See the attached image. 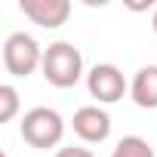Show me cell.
Masks as SVG:
<instances>
[{
    "label": "cell",
    "mask_w": 157,
    "mask_h": 157,
    "mask_svg": "<svg viewBox=\"0 0 157 157\" xmlns=\"http://www.w3.org/2000/svg\"><path fill=\"white\" fill-rule=\"evenodd\" d=\"M71 126H74V132L80 136L86 145H102V142L111 136V117H108V111H102L99 105L77 108Z\"/></svg>",
    "instance_id": "5"
},
{
    "label": "cell",
    "mask_w": 157,
    "mask_h": 157,
    "mask_svg": "<svg viewBox=\"0 0 157 157\" xmlns=\"http://www.w3.org/2000/svg\"><path fill=\"white\" fill-rule=\"evenodd\" d=\"M151 28H154V34H157V6H154V16H151Z\"/></svg>",
    "instance_id": "11"
},
{
    "label": "cell",
    "mask_w": 157,
    "mask_h": 157,
    "mask_svg": "<svg viewBox=\"0 0 157 157\" xmlns=\"http://www.w3.org/2000/svg\"><path fill=\"white\" fill-rule=\"evenodd\" d=\"M108 157H154V148L142 136H123Z\"/></svg>",
    "instance_id": "8"
},
{
    "label": "cell",
    "mask_w": 157,
    "mask_h": 157,
    "mask_svg": "<svg viewBox=\"0 0 157 157\" xmlns=\"http://www.w3.org/2000/svg\"><path fill=\"white\" fill-rule=\"evenodd\" d=\"M3 65L13 77H28L43 65V49L31 34L16 31L3 40Z\"/></svg>",
    "instance_id": "3"
},
{
    "label": "cell",
    "mask_w": 157,
    "mask_h": 157,
    "mask_svg": "<svg viewBox=\"0 0 157 157\" xmlns=\"http://www.w3.org/2000/svg\"><path fill=\"white\" fill-rule=\"evenodd\" d=\"M19 10L40 28H62L71 16V3L68 0H22Z\"/></svg>",
    "instance_id": "6"
},
{
    "label": "cell",
    "mask_w": 157,
    "mask_h": 157,
    "mask_svg": "<svg viewBox=\"0 0 157 157\" xmlns=\"http://www.w3.org/2000/svg\"><path fill=\"white\" fill-rule=\"evenodd\" d=\"M22 139L31 145V148H40V151H46V148H56L59 142H62V136H65V120H62V114L56 111V108H31L25 117H22Z\"/></svg>",
    "instance_id": "2"
},
{
    "label": "cell",
    "mask_w": 157,
    "mask_h": 157,
    "mask_svg": "<svg viewBox=\"0 0 157 157\" xmlns=\"http://www.w3.org/2000/svg\"><path fill=\"white\" fill-rule=\"evenodd\" d=\"M40 71H43V80H46L49 86L68 90V86H74V83L83 77V56H80V49H77L74 43L56 40V43H49V46L43 49V65H40Z\"/></svg>",
    "instance_id": "1"
},
{
    "label": "cell",
    "mask_w": 157,
    "mask_h": 157,
    "mask_svg": "<svg viewBox=\"0 0 157 157\" xmlns=\"http://www.w3.org/2000/svg\"><path fill=\"white\" fill-rule=\"evenodd\" d=\"M129 96L139 108H157V65H145L136 71L129 83Z\"/></svg>",
    "instance_id": "7"
},
{
    "label": "cell",
    "mask_w": 157,
    "mask_h": 157,
    "mask_svg": "<svg viewBox=\"0 0 157 157\" xmlns=\"http://www.w3.org/2000/svg\"><path fill=\"white\" fill-rule=\"evenodd\" d=\"M56 157H93V151H90V148H74V145H71V148H59Z\"/></svg>",
    "instance_id": "10"
},
{
    "label": "cell",
    "mask_w": 157,
    "mask_h": 157,
    "mask_svg": "<svg viewBox=\"0 0 157 157\" xmlns=\"http://www.w3.org/2000/svg\"><path fill=\"white\" fill-rule=\"evenodd\" d=\"M86 90L93 99H99L102 105L120 102L126 93V80H123V71L117 65H96L86 74Z\"/></svg>",
    "instance_id": "4"
},
{
    "label": "cell",
    "mask_w": 157,
    "mask_h": 157,
    "mask_svg": "<svg viewBox=\"0 0 157 157\" xmlns=\"http://www.w3.org/2000/svg\"><path fill=\"white\" fill-rule=\"evenodd\" d=\"M19 114V90L13 83L0 86V123H10Z\"/></svg>",
    "instance_id": "9"
}]
</instances>
